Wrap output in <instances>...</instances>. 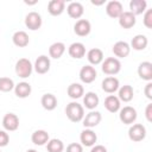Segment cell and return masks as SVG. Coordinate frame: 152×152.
Returning a JSON list of instances; mask_svg holds the SVG:
<instances>
[{"label":"cell","instance_id":"obj_1","mask_svg":"<svg viewBox=\"0 0 152 152\" xmlns=\"http://www.w3.org/2000/svg\"><path fill=\"white\" fill-rule=\"evenodd\" d=\"M65 114L72 122H80L84 116V108L77 102H70L65 107Z\"/></svg>","mask_w":152,"mask_h":152},{"label":"cell","instance_id":"obj_2","mask_svg":"<svg viewBox=\"0 0 152 152\" xmlns=\"http://www.w3.org/2000/svg\"><path fill=\"white\" fill-rule=\"evenodd\" d=\"M32 69H33V65L27 58H20L15 63V74L21 78H26L31 76Z\"/></svg>","mask_w":152,"mask_h":152},{"label":"cell","instance_id":"obj_3","mask_svg":"<svg viewBox=\"0 0 152 152\" xmlns=\"http://www.w3.org/2000/svg\"><path fill=\"white\" fill-rule=\"evenodd\" d=\"M121 69V63L115 57H108L102 63V71L106 75H116Z\"/></svg>","mask_w":152,"mask_h":152},{"label":"cell","instance_id":"obj_4","mask_svg":"<svg viewBox=\"0 0 152 152\" xmlns=\"http://www.w3.org/2000/svg\"><path fill=\"white\" fill-rule=\"evenodd\" d=\"M128 137L132 141L139 142L146 138V128L141 124H134L128 129Z\"/></svg>","mask_w":152,"mask_h":152},{"label":"cell","instance_id":"obj_5","mask_svg":"<svg viewBox=\"0 0 152 152\" xmlns=\"http://www.w3.org/2000/svg\"><path fill=\"white\" fill-rule=\"evenodd\" d=\"M137 116H138L137 110H135L133 107H131V106L124 107V108L120 110V114H119V118H120L121 122L125 124V125H131V124H133V122L137 120Z\"/></svg>","mask_w":152,"mask_h":152},{"label":"cell","instance_id":"obj_6","mask_svg":"<svg viewBox=\"0 0 152 152\" xmlns=\"http://www.w3.org/2000/svg\"><path fill=\"white\" fill-rule=\"evenodd\" d=\"M25 25L28 30H32V31H36V30L40 28V26H42L40 14L37 13V12H30L25 17Z\"/></svg>","mask_w":152,"mask_h":152},{"label":"cell","instance_id":"obj_7","mask_svg":"<svg viewBox=\"0 0 152 152\" xmlns=\"http://www.w3.org/2000/svg\"><path fill=\"white\" fill-rule=\"evenodd\" d=\"M2 126L6 131H17L19 127V118L14 113H7L2 119Z\"/></svg>","mask_w":152,"mask_h":152},{"label":"cell","instance_id":"obj_8","mask_svg":"<svg viewBox=\"0 0 152 152\" xmlns=\"http://www.w3.org/2000/svg\"><path fill=\"white\" fill-rule=\"evenodd\" d=\"M96 76H97V72H96L95 68L91 65H84V66H82V69L80 71V78L84 83L94 82Z\"/></svg>","mask_w":152,"mask_h":152},{"label":"cell","instance_id":"obj_9","mask_svg":"<svg viewBox=\"0 0 152 152\" xmlns=\"http://www.w3.org/2000/svg\"><path fill=\"white\" fill-rule=\"evenodd\" d=\"M91 25L87 19H80L74 25V32L80 37H86L90 33Z\"/></svg>","mask_w":152,"mask_h":152},{"label":"cell","instance_id":"obj_10","mask_svg":"<svg viewBox=\"0 0 152 152\" xmlns=\"http://www.w3.org/2000/svg\"><path fill=\"white\" fill-rule=\"evenodd\" d=\"M50 64H51V63H50V58H49L48 56L42 55V56H39V57L36 59L33 68H34V70H36L38 74L43 75V74H46V72L50 70Z\"/></svg>","mask_w":152,"mask_h":152},{"label":"cell","instance_id":"obj_11","mask_svg":"<svg viewBox=\"0 0 152 152\" xmlns=\"http://www.w3.org/2000/svg\"><path fill=\"white\" fill-rule=\"evenodd\" d=\"M80 139H81V142L83 146L86 147H90V146H94L96 140H97V135L94 131H91L90 128L88 129H84L82 131L81 135H80Z\"/></svg>","mask_w":152,"mask_h":152},{"label":"cell","instance_id":"obj_12","mask_svg":"<svg viewBox=\"0 0 152 152\" xmlns=\"http://www.w3.org/2000/svg\"><path fill=\"white\" fill-rule=\"evenodd\" d=\"M119 19V24L122 28H131L135 25L137 23V19H135V15L133 13H131L129 11H126V12H122L121 15L118 18Z\"/></svg>","mask_w":152,"mask_h":152},{"label":"cell","instance_id":"obj_13","mask_svg":"<svg viewBox=\"0 0 152 152\" xmlns=\"http://www.w3.org/2000/svg\"><path fill=\"white\" fill-rule=\"evenodd\" d=\"M106 12H107V14H108L110 18H114V19H115V18H119V17L121 15V13L124 12L121 2H120V1H116V0L109 1V2L107 4V6H106Z\"/></svg>","mask_w":152,"mask_h":152},{"label":"cell","instance_id":"obj_14","mask_svg":"<svg viewBox=\"0 0 152 152\" xmlns=\"http://www.w3.org/2000/svg\"><path fill=\"white\" fill-rule=\"evenodd\" d=\"M102 89L108 94H113L119 89V80L113 76H108L102 81Z\"/></svg>","mask_w":152,"mask_h":152},{"label":"cell","instance_id":"obj_15","mask_svg":"<svg viewBox=\"0 0 152 152\" xmlns=\"http://www.w3.org/2000/svg\"><path fill=\"white\" fill-rule=\"evenodd\" d=\"M129 51H131V48L128 45V43L126 42H116L114 45H113V52L116 57H120V58H125L129 55Z\"/></svg>","mask_w":152,"mask_h":152},{"label":"cell","instance_id":"obj_16","mask_svg":"<svg viewBox=\"0 0 152 152\" xmlns=\"http://www.w3.org/2000/svg\"><path fill=\"white\" fill-rule=\"evenodd\" d=\"M138 75L140 78L145 81H151L152 80V63L151 62H142L138 66Z\"/></svg>","mask_w":152,"mask_h":152},{"label":"cell","instance_id":"obj_17","mask_svg":"<svg viewBox=\"0 0 152 152\" xmlns=\"http://www.w3.org/2000/svg\"><path fill=\"white\" fill-rule=\"evenodd\" d=\"M68 52H69L70 57L80 59V58L84 57V55H86V46H84L82 43L76 42V43H72V44L69 46Z\"/></svg>","mask_w":152,"mask_h":152},{"label":"cell","instance_id":"obj_18","mask_svg":"<svg viewBox=\"0 0 152 152\" xmlns=\"http://www.w3.org/2000/svg\"><path fill=\"white\" fill-rule=\"evenodd\" d=\"M101 121V113L100 112H90L86 115L84 120H83V125L87 128H93L95 126H97Z\"/></svg>","mask_w":152,"mask_h":152},{"label":"cell","instance_id":"obj_19","mask_svg":"<svg viewBox=\"0 0 152 152\" xmlns=\"http://www.w3.org/2000/svg\"><path fill=\"white\" fill-rule=\"evenodd\" d=\"M64 7H65V4L63 0H51L48 5V11L51 15L57 17L63 13Z\"/></svg>","mask_w":152,"mask_h":152},{"label":"cell","instance_id":"obj_20","mask_svg":"<svg viewBox=\"0 0 152 152\" xmlns=\"http://www.w3.org/2000/svg\"><path fill=\"white\" fill-rule=\"evenodd\" d=\"M66 12H68L70 18L78 19V18L82 17V14L84 12V8H83V5L81 2H71L66 7Z\"/></svg>","mask_w":152,"mask_h":152},{"label":"cell","instance_id":"obj_21","mask_svg":"<svg viewBox=\"0 0 152 152\" xmlns=\"http://www.w3.org/2000/svg\"><path fill=\"white\" fill-rule=\"evenodd\" d=\"M12 40H13V44L15 46H18V48H25V46L28 45L30 38H28V34L25 31H17L13 34Z\"/></svg>","mask_w":152,"mask_h":152},{"label":"cell","instance_id":"obj_22","mask_svg":"<svg viewBox=\"0 0 152 152\" xmlns=\"http://www.w3.org/2000/svg\"><path fill=\"white\" fill-rule=\"evenodd\" d=\"M31 140H32V142L34 145L42 146L44 144H48V141H49V133L46 131H44V129H38V131L32 133Z\"/></svg>","mask_w":152,"mask_h":152},{"label":"cell","instance_id":"obj_23","mask_svg":"<svg viewBox=\"0 0 152 152\" xmlns=\"http://www.w3.org/2000/svg\"><path fill=\"white\" fill-rule=\"evenodd\" d=\"M87 58L89 61L90 64L93 65H97L102 62L103 59V52L101 49H97V48H94V49H90L87 53Z\"/></svg>","mask_w":152,"mask_h":152},{"label":"cell","instance_id":"obj_24","mask_svg":"<svg viewBox=\"0 0 152 152\" xmlns=\"http://www.w3.org/2000/svg\"><path fill=\"white\" fill-rule=\"evenodd\" d=\"M40 103L44 109L46 110H53L57 107V99L52 94H44L40 99Z\"/></svg>","mask_w":152,"mask_h":152},{"label":"cell","instance_id":"obj_25","mask_svg":"<svg viewBox=\"0 0 152 152\" xmlns=\"http://www.w3.org/2000/svg\"><path fill=\"white\" fill-rule=\"evenodd\" d=\"M104 108L110 113H116L120 109V100L114 95H108L104 99Z\"/></svg>","mask_w":152,"mask_h":152},{"label":"cell","instance_id":"obj_26","mask_svg":"<svg viewBox=\"0 0 152 152\" xmlns=\"http://www.w3.org/2000/svg\"><path fill=\"white\" fill-rule=\"evenodd\" d=\"M31 91H32V88L27 82H20L17 86H14V93L20 99L27 97L31 94Z\"/></svg>","mask_w":152,"mask_h":152},{"label":"cell","instance_id":"obj_27","mask_svg":"<svg viewBox=\"0 0 152 152\" xmlns=\"http://www.w3.org/2000/svg\"><path fill=\"white\" fill-rule=\"evenodd\" d=\"M147 38L145 34H137L135 37H133L132 42H131V45L134 50L137 51H141V50H145L146 46H147Z\"/></svg>","mask_w":152,"mask_h":152},{"label":"cell","instance_id":"obj_28","mask_svg":"<svg viewBox=\"0 0 152 152\" xmlns=\"http://www.w3.org/2000/svg\"><path fill=\"white\" fill-rule=\"evenodd\" d=\"M146 1L145 0H132L129 2V12L133 13L134 15H138V14H141L146 11Z\"/></svg>","mask_w":152,"mask_h":152},{"label":"cell","instance_id":"obj_29","mask_svg":"<svg viewBox=\"0 0 152 152\" xmlns=\"http://www.w3.org/2000/svg\"><path fill=\"white\" fill-rule=\"evenodd\" d=\"M99 96H97V94H95V93H93V91H89V93H87L86 94V96H84V99H83V103H84V106H86V108H88V109H95L97 106H99Z\"/></svg>","mask_w":152,"mask_h":152},{"label":"cell","instance_id":"obj_30","mask_svg":"<svg viewBox=\"0 0 152 152\" xmlns=\"http://www.w3.org/2000/svg\"><path fill=\"white\" fill-rule=\"evenodd\" d=\"M65 51V45L61 42H57V43H53L50 48H49V55L50 57L55 58V59H58L62 57V55L64 53Z\"/></svg>","mask_w":152,"mask_h":152},{"label":"cell","instance_id":"obj_31","mask_svg":"<svg viewBox=\"0 0 152 152\" xmlns=\"http://www.w3.org/2000/svg\"><path fill=\"white\" fill-rule=\"evenodd\" d=\"M66 93H68V95H69L70 99L76 100V99L82 97V95L84 94V89H83V87L80 83H71L68 87Z\"/></svg>","mask_w":152,"mask_h":152},{"label":"cell","instance_id":"obj_32","mask_svg":"<svg viewBox=\"0 0 152 152\" xmlns=\"http://www.w3.org/2000/svg\"><path fill=\"white\" fill-rule=\"evenodd\" d=\"M134 96V91L133 88L129 84H125L119 89V100L124 101V102H129Z\"/></svg>","mask_w":152,"mask_h":152},{"label":"cell","instance_id":"obj_33","mask_svg":"<svg viewBox=\"0 0 152 152\" xmlns=\"http://www.w3.org/2000/svg\"><path fill=\"white\" fill-rule=\"evenodd\" d=\"M46 150H48V152H63L64 145H63L62 140L55 138V139H51L48 141Z\"/></svg>","mask_w":152,"mask_h":152},{"label":"cell","instance_id":"obj_34","mask_svg":"<svg viewBox=\"0 0 152 152\" xmlns=\"http://www.w3.org/2000/svg\"><path fill=\"white\" fill-rule=\"evenodd\" d=\"M14 88V82L10 77H0V91L8 93Z\"/></svg>","mask_w":152,"mask_h":152},{"label":"cell","instance_id":"obj_35","mask_svg":"<svg viewBox=\"0 0 152 152\" xmlns=\"http://www.w3.org/2000/svg\"><path fill=\"white\" fill-rule=\"evenodd\" d=\"M144 25L147 28H152V10H146L144 15Z\"/></svg>","mask_w":152,"mask_h":152},{"label":"cell","instance_id":"obj_36","mask_svg":"<svg viewBox=\"0 0 152 152\" xmlns=\"http://www.w3.org/2000/svg\"><path fill=\"white\" fill-rule=\"evenodd\" d=\"M66 152H83V147L78 142H71L68 145Z\"/></svg>","mask_w":152,"mask_h":152},{"label":"cell","instance_id":"obj_37","mask_svg":"<svg viewBox=\"0 0 152 152\" xmlns=\"http://www.w3.org/2000/svg\"><path fill=\"white\" fill-rule=\"evenodd\" d=\"M10 142V137L5 131H0V147L7 146Z\"/></svg>","mask_w":152,"mask_h":152},{"label":"cell","instance_id":"obj_38","mask_svg":"<svg viewBox=\"0 0 152 152\" xmlns=\"http://www.w3.org/2000/svg\"><path fill=\"white\" fill-rule=\"evenodd\" d=\"M144 93H145V95H146V97L148 100H152V83L151 82H148L146 84V87L144 89Z\"/></svg>","mask_w":152,"mask_h":152},{"label":"cell","instance_id":"obj_39","mask_svg":"<svg viewBox=\"0 0 152 152\" xmlns=\"http://www.w3.org/2000/svg\"><path fill=\"white\" fill-rule=\"evenodd\" d=\"M145 116H146V119H147L148 122L152 121V103H148L147 104V107L145 109Z\"/></svg>","mask_w":152,"mask_h":152},{"label":"cell","instance_id":"obj_40","mask_svg":"<svg viewBox=\"0 0 152 152\" xmlns=\"http://www.w3.org/2000/svg\"><path fill=\"white\" fill-rule=\"evenodd\" d=\"M90 152H107V148L102 145H95V146H93Z\"/></svg>","mask_w":152,"mask_h":152},{"label":"cell","instance_id":"obj_41","mask_svg":"<svg viewBox=\"0 0 152 152\" xmlns=\"http://www.w3.org/2000/svg\"><path fill=\"white\" fill-rule=\"evenodd\" d=\"M91 4L95 5V6H100V5H103L104 1L103 0H91Z\"/></svg>","mask_w":152,"mask_h":152},{"label":"cell","instance_id":"obj_42","mask_svg":"<svg viewBox=\"0 0 152 152\" xmlns=\"http://www.w3.org/2000/svg\"><path fill=\"white\" fill-rule=\"evenodd\" d=\"M24 2H25L26 5H36V4H37V0H31V1H30V0H25Z\"/></svg>","mask_w":152,"mask_h":152},{"label":"cell","instance_id":"obj_43","mask_svg":"<svg viewBox=\"0 0 152 152\" xmlns=\"http://www.w3.org/2000/svg\"><path fill=\"white\" fill-rule=\"evenodd\" d=\"M26 152H37V151H36V150H27Z\"/></svg>","mask_w":152,"mask_h":152},{"label":"cell","instance_id":"obj_44","mask_svg":"<svg viewBox=\"0 0 152 152\" xmlns=\"http://www.w3.org/2000/svg\"><path fill=\"white\" fill-rule=\"evenodd\" d=\"M0 152H1V151H0Z\"/></svg>","mask_w":152,"mask_h":152}]
</instances>
